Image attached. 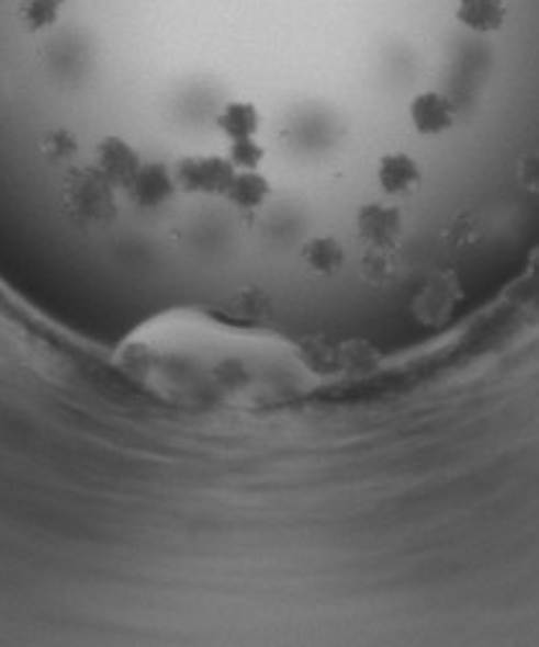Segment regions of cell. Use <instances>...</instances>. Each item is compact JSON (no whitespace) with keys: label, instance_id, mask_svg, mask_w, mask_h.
<instances>
[{"label":"cell","instance_id":"cell-1","mask_svg":"<svg viewBox=\"0 0 539 647\" xmlns=\"http://www.w3.org/2000/svg\"><path fill=\"white\" fill-rule=\"evenodd\" d=\"M454 116H458L454 103L447 95L435 93V90L416 95L412 103V118L416 129H419L422 134H439L450 129V126L454 124Z\"/></svg>","mask_w":539,"mask_h":647},{"label":"cell","instance_id":"cell-2","mask_svg":"<svg viewBox=\"0 0 539 647\" xmlns=\"http://www.w3.org/2000/svg\"><path fill=\"white\" fill-rule=\"evenodd\" d=\"M458 19L470 32L491 34L506 19L504 0H458Z\"/></svg>","mask_w":539,"mask_h":647},{"label":"cell","instance_id":"cell-3","mask_svg":"<svg viewBox=\"0 0 539 647\" xmlns=\"http://www.w3.org/2000/svg\"><path fill=\"white\" fill-rule=\"evenodd\" d=\"M378 178H381V183L389 193H408L419 183V168H416L412 157L391 155L381 162Z\"/></svg>","mask_w":539,"mask_h":647}]
</instances>
